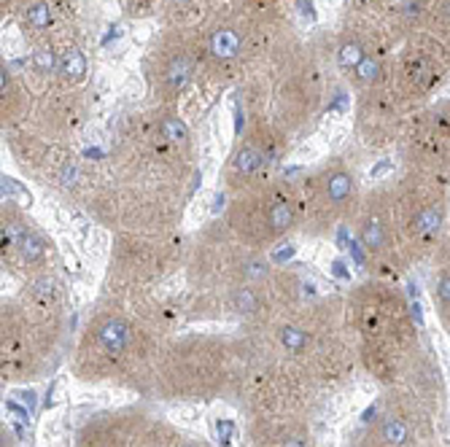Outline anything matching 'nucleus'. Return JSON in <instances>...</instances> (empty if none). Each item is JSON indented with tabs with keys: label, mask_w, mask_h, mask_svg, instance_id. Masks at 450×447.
<instances>
[{
	"label": "nucleus",
	"mask_w": 450,
	"mask_h": 447,
	"mask_svg": "<svg viewBox=\"0 0 450 447\" xmlns=\"http://www.w3.org/2000/svg\"><path fill=\"white\" fill-rule=\"evenodd\" d=\"M380 439L391 447H402L407 439H410V431H407V426L402 423L399 418H386L383 423H380Z\"/></svg>",
	"instance_id": "9b49d317"
},
{
	"label": "nucleus",
	"mask_w": 450,
	"mask_h": 447,
	"mask_svg": "<svg viewBox=\"0 0 450 447\" xmlns=\"http://www.w3.org/2000/svg\"><path fill=\"white\" fill-rule=\"evenodd\" d=\"M19 254H22L27 264H38L44 259V254H46V242L41 240L36 232H27L22 242H19Z\"/></svg>",
	"instance_id": "f8f14e48"
},
{
	"label": "nucleus",
	"mask_w": 450,
	"mask_h": 447,
	"mask_svg": "<svg viewBox=\"0 0 450 447\" xmlns=\"http://www.w3.org/2000/svg\"><path fill=\"white\" fill-rule=\"evenodd\" d=\"M60 73L68 81H81L86 73V60L78 48H68L60 57Z\"/></svg>",
	"instance_id": "6e6552de"
},
{
	"label": "nucleus",
	"mask_w": 450,
	"mask_h": 447,
	"mask_svg": "<svg viewBox=\"0 0 450 447\" xmlns=\"http://www.w3.org/2000/svg\"><path fill=\"white\" fill-rule=\"evenodd\" d=\"M230 304L235 313L254 315L256 310L262 307V299H259V294H256L251 286H237V289H232L230 294Z\"/></svg>",
	"instance_id": "423d86ee"
},
{
	"label": "nucleus",
	"mask_w": 450,
	"mask_h": 447,
	"mask_svg": "<svg viewBox=\"0 0 450 447\" xmlns=\"http://www.w3.org/2000/svg\"><path fill=\"white\" fill-rule=\"evenodd\" d=\"M437 294H439V299L445 304H450V275H445V278L439 280V289H437Z\"/></svg>",
	"instance_id": "412c9836"
},
{
	"label": "nucleus",
	"mask_w": 450,
	"mask_h": 447,
	"mask_svg": "<svg viewBox=\"0 0 450 447\" xmlns=\"http://www.w3.org/2000/svg\"><path fill=\"white\" fill-rule=\"evenodd\" d=\"M183 447H195V445H183Z\"/></svg>",
	"instance_id": "4be33fe9"
},
{
	"label": "nucleus",
	"mask_w": 450,
	"mask_h": 447,
	"mask_svg": "<svg viewBox=\"0 0 450 447\" xmlns=\"http://www.w3.org/2000/svg\"><path fill=\"white\" fill-rule=\"evenodd\" d=\"M243 275H245V280H251V283H262V280H267V275H270L267 262H265V259H245Z\"/></svg>",
	"instance_id": "f3484780"
},
{
	"label": "nucleus",
	"mask_w": 450,
	"mask_h": 447,
	"mask_svg": "<svg viewBox=\"0 0 450 447\" xmlns=\"http://www.w3.org/2000/svg\"><path fill=\"white\" fill-rule=\"evenodd\" d=\"M33 62H36V71L38 73H51L54 68H60V60L54 57V51L51 48H38L36 57H33Z\"/></svg>",
	"instance_id": "a211bd4d"
},
{
	"label": "nucleus",
	"mask_w": 450,
	"mask_h": 447,
	"mask_svg": "<svg viewBox=\"0 0 450 447\" xmlns=\"http://www.w3.org/2000/svg\"><path fill=\"white\" fill-rule=\"evenodd\" d=\"M98 339L111 356H124L133 345V329L122 318H106L98 327Z\"/></svg>",
	"instance_id": "f257e3e1"
},
{
	"label": "nucleus",
	"mask_w": 450,
	"mask_h": 447,
	"mask_svg": "<svg viewBox=\"0 0 450 447\" xmlns=\"http://www.w3.org/2000/svg\"><path fill=\"white\" fill-rule=\"evenodd\" d=\"M262 159H265V154L259 151V145L245 143L243 148H240V151L235 154V159H232V170H235V175H240V178H248V175H254L256 170H259Z\"/></svg>",
	"instance_id": "39448f33"
},
{
	"label": "nucleus",
	"mask_w": 450,
	"mask_h": 447,
	"mask_svg": "<svg viewBox=\"0 0 450 447\" xmlns=\"http://www.w3.org/2000/svg\"><path fill=\"white\" fill-rule=\"evenodd\" d=\"M359 240L364 245L367 251H380L386 245V230L380 224V218H367L359 230Z\"/></svg>",
	"instance_id": "0eeeda50"
},
{
	"label": "nucleus",
	"mask_w": 450,
	"mask_h": 447,
	"mask_svg": "<svg viewBox=\"0 0 450 447\" xmlns=\"http://www.w3.org/2000/svg\"><path fill=\"white\" fill-rule=\"evenodd\" d=\"M280 447H310V439L305 434H292L280 442Z\"/></svg>",
	"instance_id": "aec40b11"
},
{
	"label": "nucleus",
	"mask_w": 450,
	"mask_h": 447,
	"mask_svg": "<svg viewBox=\"0 0 450 447\" xmlns=\"http://www.w3.org/2000/svg\"><path fill=\"white\" fill-rule=\"evenodd\" d=\"M353 175L345 170H334L324 178V200L329 207H342L353 197Z\"/></svg>",
	"instance_id": "7ed1b4c3"
},
{
	"label": "nucleus",
	"mask_w": 450,
	"mask_h": 447,
	"mask_svg": "<svg viewBox=\"0 0 450 447\" xmlns=\"http://www.w3.org/2000/svg\"><path fill=\"white\" fill-rule=\"evenodd\" d=\"M25 189L22 186H16L14 178H3V197H6V202H11V197H22Z\"/></svg>",
	"instance_id": "6ab92c4d"
},
{
	"label": "nucleus",
	"mask_w": 450,
	"mask_h": 447,
	"mask_svg": "<svg viewBox=\"0 0 450 447\" xmlns=\"http://www.w3.org/2000/svg\"><path fill=\"white\" fill-rule=\"evenodd\" d=\"M356 81L364 86H372L377 84L380 78H383V62H380V57L377 54H367L364 60L359 62V68H356Z\"/></svg>",
	"instance_id": "9d476101"
},
{
	"label": "nucleus",
	"mask_w": 450,
	"mask_h": 447,
	"mask_svg": "<svg viewBox=\"0 0 450 447\" xmlns=\"http://www.w3.org/2000/svg\"><path fill=\"white\" fill-rule=\"evenodd\" d=\"M240 46H243V38H240L237 30H232V27L213 30V36L208 41V48H210V54H213L216 60H232V57H237V54H240Z\"/></svg>",
	"instance_id": "20e7f679"
},
{
	"label": "nucleus",
	"mask_w": 450,
	"mask_h": 447,
	"mask_svg": "<svg viewBox=\"0 0 450 447\" xmlns=\"http://www.w3.org/2000/svg\"><path fill=\"white\" fill-rule=\"evenodd\" d=\"M278 339H280V345L286 348V351H292V353H302L305 348H307V334H305L302 329H297V327H280L278 332Z\"/></svg>",
	"instance_id": "2eb2a0df"
},
{
	"label": "nucleus",
	"mask_w": 450,
	"mask_h": 447,
	"mask_svg": "<svg viewBox=\"0 0 450 447\" xmlns=\"http://www.w3.org/2000/svg\"><path fill=\"white\" fill-rule=\"evenodd\" d=\"M49 22H51V9L46 3H36V6L27 9V24L33 30H44V27H49Z\"/></svg>",
	"instance_id": "dca6fc26"
},
{
	"label": "nucleus",
	"mask_w": 450,
	"mask_h": 447,
	"mask_svg": "<svg viewBox=\"0 0 450 447\" xmlns=\"http://www.w3.org/2000/svg\"><path fill=\"white\" fill-rule=\"evenodd\" d=\"M439 227V210L437 205H429L424 207L418 216H415L413 221V232L418 235V237H429V235H434Z\"/></svg>",
	"instance_id": "ddd939ff"
},
{
	"label": "nucleus",
	"mask_w": 450,
	"mask_h": 447,
	"mask_svg": "<svg viewBox=\"0 0 450 447\" xmlns=\"http://www.w3.org/2000/svg\"><path fill=\"white\" fill-rule=\"evenodd\" d=\"M159 135L168 140V143H186L189 138V130L178 116H165L159 121Z\"/></svg>",
	"instance_id": "4468645a"
},
{
	"label": "nucleus",
	"mask_w": 450,
	"mask_h": 447,
	"mask_svg": "<svg viewBox=\"0 0 450 447\" xmlns=\"http://www.w3.org/2000/svg\"><path fill=\"white\" fill-rule=\"evenodd\" d=\"M367 57V48L362 46V41L359 38H345L340 43V51H337V60H340L342 68H348V71H356L359 68V62Z\"/></svg>",
	"instance_id": "1a4fd4ad"
},
{
	"label": "nucleus",
	"mask_w": 450,
	"mask_h": 447,
	"mask_svg": "<svg viewBox=\"0 0 450 447\" xmlns=\"http://www.w3.org/2000/svg\"><path fill=\"white\" fill-rule=\"evenodd\" d=\"M192 73H195V65H192V60L186 54H173L170 60L162 65L159 81L168 89V95H178L183 86L189 84Z\"/></svg>",
	"instance_id": "f03ea898"
}]
</instances>
